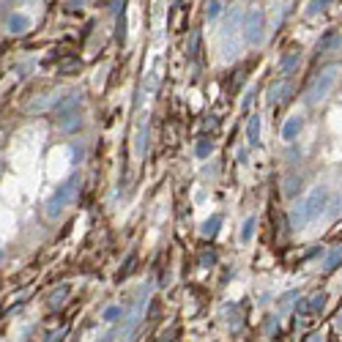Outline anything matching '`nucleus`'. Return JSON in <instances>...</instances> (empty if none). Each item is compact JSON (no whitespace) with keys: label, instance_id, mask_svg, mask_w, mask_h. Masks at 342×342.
Here are the masks:
<instances>
[{"label":"nucleus","instance_id":"obj_10","mask_svg":"<svg viewBox=\"0 0 342 342\" xmlns=\"http://www.w3.org/2000/svg\"><path fill=\"white\" fill-rule=\"evenodd\" d=\"M301 186H304L301 176H288V178H285V189H282V192H285V197H290V200H293V197L301 192Z\"/></svg>","mask_w":342,"mask_h":342},{"label":"nucleus","instance_id":"obj_24","mask_svg":"<svg viewBox=\"0 0 342 342\" xmlns=\"http://www.w3.org/2000/svg\"><path fill=\"white\" fill-rule=\"evenodd\" d=\"M337 331H342V312H339V317H337Z\"/></svg>","mask_w":342,"mask_h":342},{"label":"nucleus","instance_id":"obj_13","mask_svg":"<svg viewBox=\"0 0 342 342\" xmlns=\"http://www.w3.org/2000/svg\"><path fill=\"white\" fill-rule=\"evenodd\" d=\"M342 263V246H334V249L326 254V260H323V268L326 271H334V268H337Z\"/></svg>","mask_w":342,"mask_h":342},{"label":"nucleus","instance_id":"obj_22","mask_svg":"<svg viewBox=\"0 0 342 342\" xmlns=\"http://www.w3.org/2000/svg\"><path fill=\"white\" fill-rule=\"evenodd\" d=\"M197 47H200V33L195 30V33H192V44H189V58H195V55H197Z\"/></svg>","mask_w":342,"mask_h":342},{"label":"nucleus","instance_id":"obj_5","mask_svg":"<svg viewBox=\"0 0 342 342\" xmlns=\"http://www.w3.org/2000/svg\"><path fill=\"white\" fill-rule=\"evenodd\" d=\"M79 104H82V93H79V91H71L69 96H60V99H58V104H55L52 110H55V115H58V121H60L63 115L77 113Z\"/></svg>","mask_w":342,"mask_h":342},{"label":"nucleus","instance_id":"obj_6","mask_svg":"<svg viewBox=\"0 0 342 342\" xmlns=\"http://www.w3.org/2000/svg\"><path fill=\"white\" fill-rule=\"evenodd\" d=\"M323 307H326V293H312L309 298L301 301V307H298V315H304V317H315V315H320L323 312Z\"/></svg>","mask_w":342,"mask_h":342},{"label":"nucleus","instance_id":"obj_19","mask_svg":"<svg viewBox=\"0 0 342 342\" xmlns=\"http://www.w3.org/2000/svg\"><path fill=\"white\" fill-rule=\"evenodd\" d=\"M219 14H222V3H219V0H211V3L205 6V17H208V19H217Z\"/></svg>","mask_w":342,"mask_h":342},{"label":"nucleus","instance_id":"obj_3","mask_svg":"<svg viewBox=\"0 0 342 342\" xmlns=\"http://www.w3.org/2000/svg\"><path fill=\"white\" fill-rule=\"evenodd\" d=\"M77 189H79V178H77V176H74V178H69L66 184H60V186H58V192H55L50 200H47V208H44L47 219H58L60 213L69 208V203L77 197Z\"/></svg>","mask_w":342,"mask_h":342},{"label":"nucleus","instance_id":"obj_26","mask_svg":"<svg viewBox=\"0 0 342 342\" xmlns=\"http://www.w3.org/2000/svg\"><path fill=\"white\" fill-rule=\"evenodd\" d=\"M329 3H331V0H329Z\"/></svg>","mask_w":342,"mask_h":342},{"label":"nucleus","instance_id":"obj_21","mask_svg":"<svg viewBox=\"0 0 342 342\" xmlns=\"http://www.w3.org/2000/svg\"><path fill=\"white\" fill-rule=\"evenodd\" d=\"M211 151H213V142L211 140H200V142H197V156H200V159H205Z\"/></svg>","mask_w":342,"mask_h":342},{"label":"nucleus","instance_id":"obj_23","mask_svg":"<svg viewBox=\"0 0 342 342\" xmlns=\"http://www.w3.org/2000/svg\"><path fill=\"white\" fill-rule=\"evenodd\" d=\"M293 298H298V290H290V293H288V296H285V298L280 301V304L285 307V304H290V301H293Z\"/></svg>","mask_w":342,"mask_h":342},{"label":"nucleus","instance_id":"obj_18","mask_svg":"<svg viewBox=\"0 0 342 342\" xmlns=\"http://www.w3.org/2000/svg\"><path fill=\"white\" fill-rule=\"evenodd\" d=\"M254 227H258V219H254V217H249V219L244 222V230H241V241H249V238H252V230H254Z\"/></svg>","mask_w":342,"mask_h":342},{"label":"nucleus","instance_id":"obj_16","mask_svg":"<svg viewBox=\"0 0 342 342\" xmlns=\"http://www.w3.org/2000/svg\"><path fill=\"white\" fill-rule=\"evenodd\" d=\"M219 225H222V217H211V219H208V222H205V225H203V230H200V233H203V236H211V238H213V236L219 233Z\"/></svg>","mask_w":342,"mask_h":342},{"label":"nucleus","instance_id":"obj_20","mask_svg":"<svg viewBox=\"0 0 342 342\" xmlns=\"http://www.w3.org/2000/svg\"><path fill=\"white\" fill-rule=\"evenodd\" d=\"M66 293H69V288H66V285H63V288H58V290H55L52 296H50V304H52V307L63 304V301H66Z\"/></svg>","mask_w":342,"mask_h":342},{"label":"nucleus","instance_id":"obj_15","mask_svg":"<svg viewBox=\"0 0 342 342\" xmlns=\"http://www.w3.org/2000/svg\"><path fill=\"white\" fill-rule=\"evenodd\" d=\"M342 213V195H329V203H326V217L334 219V217H339Z\"/></svg>","mask_w":342,"mask_h":342},{"label":"nucleus","instance_id":"obj_14","mask_svg":"<svg viewBox=\"0 0 342 342\" xmlns=\"http://www.w3.org/2000/svg\"><path fill=\"white\" fill-rule=\"evenodd\" d=\"M298 60H301V52H290V55H285V58L280 60V71H282V74H290V71L298 66Z\"/></svg>","mask_w":342,"mask_h":342},{"label":"nucleus","instance_id":"obj_9","mask_svg":"<svg viewBox=\"0 0 342 342\" xmlns=\"http://www.w3.org/2000/svg\"><path fill=\"white\" fill-rule=\"evenodd\" d=\"M246 140H249V145H254V148L260 145V115L249 118V123H246Z\"/></svg>","mask_w":342,"mask_h":342},{"label":"nucleus","instance_id":"obj_1","mask_svg":"<svg viewBox=\"0 0 342 342\" xmlns=\"http://www.w3.org/2000/svg\"><path fill=\"white\" fill-rule=\"evenodd\" d=\"M326 203H329V189H326V186H315L312 192L301 200L298 208H293V213H290L293 230H304L307 225H312L315 219H320L326 213Z\"/></svg>","mask_w":342,"mask_h":342},{"label":"nucleus","instance_id":"obj_7","mask_svg":"<svg viewBox=\"0 0 342 342\" xmlns=\"http://www.w3.org/2000/svg\"><path fill=\"white\" fill-rule=\"evenodd\" d=\"M301 129H304V118H301V115H290L288 121H285V126H282V140L293 142L301 134Z\"/></svg>","mask_w":342,"mask_h":342},{"label":"nucleus","instance_id":"obj_17","mask_svg":"<svg viewBox=\"0 0 342 342\" xmlns=\"http://www.w3.org/2000/svg\"><path fill=\"white\" fill-rule=\"evenodd\" d=\"M121 315H123V309L113 304V307H107V309H104V315H101V317H104L107 323H115V320H121Z\"/></svg>","mask_w":342,"mask_h":342},{"label":"nucleus","instance_id":"obj_25","mask_svg":"<svg viewBox=\"0 0 342 342\" xmlns=\"http://www.w3.org/2000/svg\"><path fill=\"white\" fill-rule=\"evenodd\" d=\"M0 263H3V252H0Z\"/></svg>","mask_w":342,"mask_h":342},{"label":"nucleus","instance_id":"obj_2","mask_svg":"<svg viewBox=\"0 0 342 342\" xmlns=\"http://www.w3.org/2000/svg\"><path fill=\"white\" fill-rule=\"evenodd\" d=\"M342 74V66L339 63H329V66H323L317 71V77L312 79V85H309L307 91V104H320V101L329 99V93L334 91V85H337V79Z\"/></svg>","mask_w":342,"mask_h":342},{"label":"nucleus","instance_id":"obj_12","mask_svg":"<svg viewBox=\"0 0 342 342\" xmlns=\"http://www.w3.org/2000/svg\"><path fill=\"white\" fill-rule=\"evenodd\" d=\"M28 28H30V19L25 17V14H14V17L9 19V30H11V33H25Z\"/></svg>","mask_w":342,"mask_h":342},{"label":"nucleus","instance_id":"obj_4","mask_svg":"<svg viewBox=\"0 0 342 342\" xmlns=\"http://www.w3.org/2000/svg\"><path fill=\"white\" fill-rule=\"evenodd\" d=\"M241 30H244L246 44H260L263 41V30H266V11L263 9H249L241 19Z\"/></svg>","mask_w":342,"mask_h":342},{"label":"nucleus","instance_id":"obj_8","mask_svg":"<svg viewBox=\"0 0 342 342\" xmlns=\"http://www.w3.org/2000/svg\"><path fill=\"white\" fill-rule=\"evenodd\" d=\"M288 93H290V85L285 82V79H280V82L268 85V96H266V101H268V104H276V101H285V99H288Z\"/></svg>","mask_w":342,"mask_h":342},{"label":"nucleus","instance_id":"obj_11","mask_svg":"<svg viewBox=\"0 0 342 342\" xmlns=\"http://www.w3.org/2000/svg\"><path fill=\"white\" fill-rule=\"evenodd\" d=\"M79 126H82V118H79V113H71V115H63L60 118V129L71 134V132H77Z\"/></svg>","mask_w":342,"mask_h":342}]
</instances>
